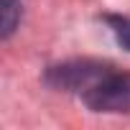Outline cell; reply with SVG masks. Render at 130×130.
<instances>
[{"label":"cell","mask_w":130,"mask_h":130,"mask_svg":"<svg viewBox=\"0 0 130 130\" xmlns=\"http://www.w3.org/2000/svg\"><path fill=\"white\" fill-rule=\"evenodd\" d=\"M82 100L94 112H130V74L110 67L82 92Z\"/></svg>","instance_id":"cell-1"},{"label":"cell","mask_w":130,"mask_h":130,"mask_svg":"<svg viewBox=\"0 0 130 130\" xmlns=\"http://www.w3.org/2000/svg\"><path fill=\"white\" fill-rule=\"evenodd\" d=\"M105 21L110 23V28H112L117 43L130 51V18H127V15H105Z\"/></svg>","instance_id":"cell-2"},{"label":"cell","mask_w":130,"mask_h":130,"mask_svg":"<svg viewBox=\"0 0 130 130\" xmlns=\"http://www.w3.org/2000/svg\"><path fill=\"white\" fill-rule=\"evenodd\" d=\"M0 5H3V38H8L15 31L18 13H21V3H18V0H0Z\"/></svg>","instance_id":"cell-3"}]
</instances>
